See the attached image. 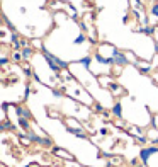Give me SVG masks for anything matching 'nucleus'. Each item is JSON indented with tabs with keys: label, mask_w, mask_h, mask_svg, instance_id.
Here are the masks:
<instances>
[{
	"label": "nucleus",
	"mask_w": 158,
	"mask_h": 167,
	"mask_svg": "<svg viewBox=\"0 0 158 167\" xmlns=\"http://www.w3.org/2000/svg\"><path fill=\"white\" fill-rule=\"evenodd\" d=\"M155 154H158V147H156V145L143 147V148L140 150V155H138V157H140L141 162L146 165V164H148V160H150V157H151V155H155Z\"/></svg>",
	"instance_id": "1"
},
{
	"label": "nucleus",
	"mask_w": 158,
	"mask_h": 167,
	"mask_svg": "<svg viewBox=\"0 0 158 167\" xmlns=\"http://www.w3.org/2000/svg\"><path fill=\"white\" fill-rule=\"evenodd\" d=\"M112 58H114V65H116V67H128V65H129L128 55L123 53V51H119L117 48H116L114 53H112Z\"/></svg>",
	"instance_id": "2"
},
{
	"label": "nucleus",
	"mask_w": 158,
	"mask_h": 167,
	"mask_svg": "<svg viewBox=\"0 0 158 167\" xmlns=\"http://www.w3.org/2000/svg\"><path fill=\"white\" fill-rule=\"evenodd\" d=\"M21 53H22V58H24V61L31 60V58H32V55H34V46H32V44H27V46H24V48L21 50Z\"/></svg>",
	"instance_id": "3"
},
{
	"label": "nucleus",
	"mask_w": 158,
	"mask_h": 167,
	"mask_svg": "<svg viewBox=\"0 0 158 167\" xmlns=\"http://www.w3.org/2000/svg\"><path fill=\"white\" fill-rule=\"evenodd\" d=\"M66 133H72L78 138H87V133L83 128H72V126H66Z\"/></svg>",
	"instance_id": "4"
},
{
	"label": "nucleus",
	"mask_w": 158,
	"mask_h": 167,
	"mask_svg": "<svg viewBox=\"0 0 158 167\" xmlns=\"http://www.w3.org/2000/svg\"><path fill=\"white\" fill-rule=\"evenodd\" d=\"M112 114L117 118V120H123V103H116L114 106H112Z\"/></svg>",
	"instance_id": "5"
},
{
	"label": "nucleus",
	"mask_w": 158,
	"mask_h": 167,
	"mask_svg": "<svg viewBox=\"0 0 158 167\" xmlns=\"http://www.w3.org/2000/svg\"><path fill=\"white\" fill-rule=\"evenodd\" d=\"M136 67L140 68L141 73H150V72H151V67H153V65H150L148 61H141V60H140V61L136 63Z\"/></svg>",
	"instance_id": "6"
},
{
	"label": "nucleus",
	"mask_w": 158,
	"mask_h": 167,
	"mask_svg": "<svg viewBox=\"0 0 158 167\" xmlns=\"http://www.w3.org/2000/svg\"><path fill=\"white\" fill-rule=\"evenodd\" d=\"M15 113H17V116H22V118H27V120H31V118H32V114H31V111L27 109V107L17 106V107H15Z\"/></svg>",
	"instance_id": "7"
},
{
	"label": "nucleus",
	"mask_w": 158,
	"mask_h": 167,
	"mask_svg": "<svg viewBox=\"0 0 158 167\" xmlns=\"http://www.w3.org/2000/svg\"><path fill=\"white\" fill-rule=\"evenodd\" d=\"M53 154H55V155H60V157H63V158H68V160H75L72 154H68V152H65V150H61V148H56V147L53 148Z\"/></svg>",
	"instance_id": "8"
},
{
	"label": "nucleus",
	"mask_w": 158,
	"mask_h": 167,
	"mask_svg": "<svg viewBox=\"0 0 158 167\" xmlns=\"http://www.w3.org/2000/svg\"><path fill=\"white\" fill-rule=\"evenodd\" d=\"M17 123L21 124V128L24 130V131H31V123H29V120H27V118H22V116H19Z\"/></svg>",
	"instance_id": "9"
},
{
	"label": "nucleus",
	"mask_w": 158,
	"mask_h": 167,
	"mask_svg": "<svg viewBox=\"0 0 158 167\" xmlns=\"http://www.w3.org/2000/svg\"><path fill=\"white\" fill-rule=\"evenodd\" d=\"M129 135H131V137H143L146 133L143 131V128H140V126H131V128H129Z\"/></svg>",
	"instance_id": "10"
},
{
	"label": "nucleus",
	"mask_w": 158,
	"mask_h": 167,
	"mask_svg": "<svg viewBox=\"0 0 158 167\" xmlns=\"http://www.w3.org/2000/svg\"><path fill=\"white\" fill-rule=\"evenodd\" d=\"M107 89H111L112 92H114V94H124V89L121 85H117V84H109V85H107Z\"/></svg>",
	"instance_id": "11"
},
{
	"label": "nucleus",
	"mask_w": 158,
	"mask_h": 167,
	"mask_svg": "<svg viewBox=\"0 0 158 167\" xmlns=\"http://www.w3.org/2000/svg\"><path fill=\"white\" fill-rule=\"evenodd\" d=\"M78 63L83 65V67H85V68L90 72V63H92V56H83V58H80V60H78Z\"/></svg>",
	"instance_id": "12"
},
{
	"label": "nucleus",
	"mask_w": 158,
	"mask_h": 167,
	"mask_svg": "<svg viewBox=\"0 0 158 167\" xmlns=\"http://www.w3.org/2000/svg\"><path fill=\"white\" fill-rule=\"evenodd\" d=\"M155 29H156V26H145V27H141V29H138V31L143 33V34H146V36H151L155 33Z\"/></svg>",
	"instance_id": "13"
},
{
	"label": "nucleus",
	"mask_w": 158,
	"mask_h": 167,
	"mask_svg": "<svg viewBox=\"0 0 158 167\" xmlns=\"http://www.w3.org/2000/svg\"><path fill=\"white\" fill-rule=\"evenodd\" d=\"M27 138H29L31 141H32V143H41V137H38V135H36L34 131H32V130H31V131H27Z\"/></svg>",
	"instance_id": "14"
},
{
	"label": "nucleus",
	"mask_w": 158,
	"mask_h": 167,
	"mask_svg": "<svg viewBox=\"0 0 158 167\" xmlns=\"http://www.w3.org/2000/svg\"><path fill=\"white\" fill-rule=\"evenodd\" d=\"M85 41H87V36H85V33H80V34H78L77 38L73 39V44H75V46H78V44L85 43Z\"/></svg>",
	"instance_id": "15"
},
{
	"label": "nucleus",
	"mask_w": 158,
	"mask_h": 167,
	"mask_svg": "<svg viewBox=\"0 0 158 167\" xmlns=\"http://www.w3.org/2000/svg\"><path fill=\"white\" fill-rule=\"evenodd\" d=\"M150 14H151L153 17L158 19V2H155V4L151 5V9H150Z\"/></svg>",
	"instance_id": "16"
},
{
	"label": "nucleus",
	"mask_w": 158,
	"mask_h": 167,
	"mask_svg": "<svg viewBox=\"0 0 158 167\" xmlns=\"http://www.w3.org/2000/svg\"><path fill=\"white\" fill-rule=\"evenodd\" d=\"M22 72H24V75H26L27 78L34 75V73H32V70H31V67H29V65H27V67H22Z\"/></svg>",
	"instance_id": "17"
},
{
	"label": "nucleus",
	"mask_w": 158,
	"mask_h": 167,
	"mask_svg": "<svg viewBox=\"0 0 158 167\" xmlns=\"http://www.w3.org/2000/svg\"><path fill=\"white\" fill-rule=\"evenodd\" d=\"M41 147H53V141L49 140V138H41V143H39Z\"/></svg>",
	"instance_id": "18"
},
{
	"label": "nucleus",
	"mask_w": 158,
	"mask_h": 167,
	"mask_svg": "<svg viewBox=\"0 0 158 167\" xmlns=\"http://www.w3.org/2000/svg\"><path fill=\"white\" fill-rule=\"evenodd\" d=\"M12 60H14V61L24 60V58H22V53H21V51H14V53H12Z\"/></svg>",
	"instance_id": "19"
},
{
	"label": "nucleus",
	"mask_w": 158,
	"mask_h": 167,
	"mask_svg": "<svg viewBox=\"0 0 158 167\" xmlns=\"http://www.w3.org/2000/svg\"><path fill=\"white\" fill-rule=\"evenodd\" d=\"M32 46L34 48H39V50H43V43H41V41H39V39H32Z\"/></svg>",
	"instance_id": "20"
},
{
	"label": "nucleus",
	"mask_w": 158,
	"mask_h": 167,
	"mask_svg": "<svg viewBox=\"0 0 158 167\" xmlns=\"http://www.w3.org/2000/svg\"><path fill=\"white\" fill-rule=\"evenodd\" d=\"M7 63H9V58H7V56H2V58H0V65H2V67H7Z\"/></svg>",
	"instance_id": "21"
},
{
	"label": "nucleus",
	"mask_w": 158,
	"mask_h": 167,
	"mask_svg": "<svg viewBox=\"0 0 158 167\" xmlns=\"http://www.w3.org/2000/svg\"><path fill=\"white\" fill-rule=\"evenodd\" d=\"M140 160H141L140 157H138V158H133V160H131V165H133V167H140Z\"/></svg>",
	"instance_id": "22"
},
{
	"label": "nucleus",
	"mask_w": 158,
	"mask_h": 167,
	"mask_svg": "<svg viewBox=\"0 0 158 167\" xmlns=\"http://www.w3.org/2000/svg\"><path fill=\"white\" fill-rule=\"evenodd\" d=\"M94 109H95V111H97V113H102L104 111V106H102V104H95V106H94Z\"/></svg>",
	"instance_id": "23"
},
{
	"label": "nucleus",
	"mask_w": 158,
	"mask_h": 167,
	"mask_svg": "<svg viewBox=\"0 0 158 167\" xmlns=\"http://www.w3.org/2000/svg\"><path fill=\"white\" fill-rule=\"evenodd\" d=\"M53 94H55V97H63V90H56V89H53Z\"/></svg>",
	"instance_id": "24"
},
{
	"label": "nucleus",
	"mask_w": 158,
	"mask_h": 167,
	"mask_svg": "<svg viewBox=\"0 0 158 167\" xmlns=\"http://www.w3.org/2000/svg\"><path fill=\"white\" fill-rule=\"evenodd\" d=\"M151 123H153V126L158 130V114H156V116H153V121H151Z\"/></svg>",
	"instance_id": "25"
},
{
	"label": "nucleus",
	"mask_w": 158,
	"mask_h": 167,
	"mask_svg": "<svg viewBox=\"0 0 158 167\" xmlns=\"http://www.w3.org/2000/svg\"><path fill=\"white\" fill-rule=\"evenodd\" d=\"M100 135H102V137H107V135H109V130H107V128H102V130H100Z\"/></svg>",
	"instance_id": "26"
},
{
	"label": "nucleus",
	"mask_w": 158,
	"mask_h": 167,
	"mask_svg": "<svg viewBox=\"0 0 158 167\" xmlns=\"http://www.w3.org/2000/svg\"><path fill=\"white\" fill-rule=\"evenodd\" d=\"M155 50H156V56H158V44H156V46H155Z\"/></svg>",
	"instance_id": "27"
},
{
	"label": "nucleus",
	"mask_w": 158,
	"mask_h": 167,
	"mask_svg": "<svg viewBox=\"0 0 158 167\" xmlns=\"http://www.w3.org/2000/svg\"><path fill=\"white\" fill-rule=\"evenodd\" d=\"M107 167H111V165H107Z\"/></svg>",
	"instance_id": "28"
}]
</instances>
